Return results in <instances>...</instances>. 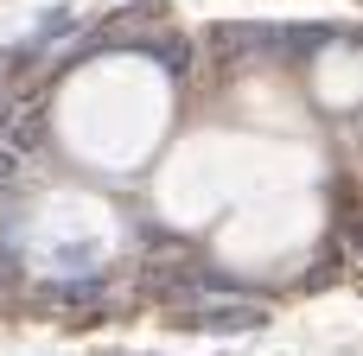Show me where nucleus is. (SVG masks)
<instances>
[{"label": "nucleus", "mask_w": 363, "mask_h": 356, "mask_svg": "<svg viewBox=\"0 0 363 356\" xmlns=\"http://www.w3.org/2000/svg\"><path fill=\"white\" fill-rule=\"evenodd\" d=\"M179 331H211V338H230V331H255L262 325V306H191V312H172Z\"/></svg>", "instance_id": "f257e3e1"}, {"label": "nucleus", "mask_w": 363, "mask_h": 356, "mask_svg": "<svg viewBox=\"0 0 363 356\" xmlns=\"http://www.w3.org/2000/svg\"><path fill=\"white\" fill-rule=\"evenodd\" d=\"M134 51H147V57H160V64H166L172 76H179V70L191 64V45H185V38H134Z\"/></svg>", "instance_id": "f03ea898"}, {"label": "nucleus", "mask_w": 363, "mask_h": 356, "mask_svg": "<svg viewBox=\"0 0 363 356\" xmlns=\"http://www.w3.org/2000/svg\"><path fill=\"white\" fill-rule=\"evenodd\" d=\"M13 178H19V159H13V153L0 147V191H13Z\"/></svg>", "instance_id": "7ed1b4c3"}]
</instances>
